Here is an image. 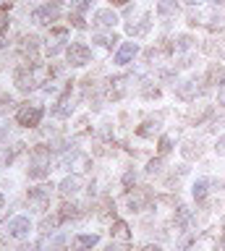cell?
I'll return each instance as SVG.
<instances>
[{
	"label": "cell",
	"mask_w": 225,
	"mask_h": 251,
	"mask_svg": "<svg viewBox=\"0 0 225 251\" xmlns=\"http://www.w3.org/2000/svg\"><path fill=\"white\" fill-rule=\"evenodd\" d=\"M71 24H74L76 29H84V26H87V24H84V16H81V13H76V11L71 13Z\"/></svg>",
	"instance_id": "obj_26"
},
{
	"label": "cell",
	"mask_w": 225,
	"mask_h": 251,
	"mask_svg": "<svg viewBox=\"0 0 225 251\" xmlns=\"http://www.w3.org/2000/svg\"><path fill=\"white\" fill-rule=\"evenodd\" d=\"M71 113H74V105H71V100H68V97H63L55 107H52V115H55V118H68Z\"/></svg>",
	"instance_id": "obj_13"
},
{
	"label": "cell",
	"mask_w": 225,
	"mask_h": 251,
	"mask_svg": "<svg viewBox=\"0 0 225 251\" xmlns=\"http://www.w3.org/2000/svg\"><path fill=\"white\" fill-rule=\"evenodd\" d=\"M97 235L95 233H79V235H74V249H79V251H89V249H95L97 246Z\"/></svg>",
	"instance_id": "obj_10"
},
{
	"label": "cell",
	"mask_w": 225,
	"mask_h": 251,
	"mask_svg": "<svg viewBox=\"0 0 225 251\" xmlns=\"http://www.w3.org/2000/svg\"><path fill=\"white\" fill-rule=\"evenodd\" d=\"M209 5H225V0H207Z\"/></svg>",
	"instance_id": "obj_30"
},
{
	"label": "cell",
	"mask_w": 225,
	"mask_h": 251,
	"mask_svg": "<svg viewBox=\"0 0 225 251\" xmlns=\"http://www.w3.org/2000/svg\"><path fill=\"white\" fill-rule=\"evenodd\" d=\"M189 220H191V209L189 207H178L175 209V217H173L175 227H186V225H189Z\"/></svg>",
	"instance_id": "obj_15"
},
{
	"label": "cell",
	"mask_w": 225,
	"mask_h": 251,
	"mask_svg": "<svg viewBox=\"0 0 225 251\" xmlns=\"http://www.w3.org/2000/svg\"><path fill=\"white\" fill-rule=\"evenodd\" d=\"M191 45H194V39L189 37V34H181V37H178V50H181V52H186V50H191Z\"/></svg>",
	"instance_id": "obj_21"
},
{
	"label": "cell",
	"mask_w": 225,
	"mask_h": 251,
	"mask_svg": "<svg viewBox=\"0 0 225 251\" xmlns=\"http://www.w3.org/2000/svg\"><path fill=\"white\" fill-rule=\"evenodd\" d=\"M58 16H60V5L58 3H45V5H40L32 13V19H34V24H40V26H50L52 21H58Z\"/></svg>",
	"instance_id": "obj_3"
},
{
	"label": "cell",
	"mask_w": 225,
	"mask_h": 251,
	"mask_svg": "<svg viewBox=\"0 0 225 251\" xmlns=\"http://www.w3.org/2000/svg\"><path fill=\"white\" fill-rule=\"evenodd\" d=\"M29 233H32V220H29L26 215H19L8 223V235L11 238H26Z\"/></svg>",
	"instance_id": "obj_5"
},
{
	"label": "cell",
	"mask_w": 225,
	"mask_h": 251,
	"mask_svg": "<svg viewBox=\"0 0 225 251\" xmlns=\"http://www.w3.org/2000/svg\"><path fill=\"white\" fill-rule=\"evenodd\" d=\"M50 176V162H34L29 168V178H45Z\"/></svg>",
	"instance_id": "obj_16"
},
{
	"label": "cell",
	"mask_w": 225,
	"mask_h": 251,
	"mask_svg": "<svg viewBox=\"0 0 225 251\" xmlns=\"http://www.w3.org/2000/svg\"><path fill=\"white\" fill-rule=\"evenodd\" d=\"M220 107H225V97H223V100H220Z\"/></svg>",
	"instance_id": "obj_33"
},
{
	"label": "cell",
	"mask_w": 225,
	"mask_h": 251,
	"mask_svg": "<svg viewBox=\"0 0 225 251\" xmlns=\"http://www.w3.org/2000/svg\"><path fill=\"white\" fill-rule=\"evenodd\" d=\"M42 113L45 110L40 105H24L16 113V121H19V126H24V128H34V126H40Z\"/></svg>",
	"instance_id": "obj_2"
},
{
	"label": "cell",
	"mask_w": 225,
	"mask_h": 251,
	"mask_svg": "<svg viewBox=\"0 0 225 251\" xmlns=\"http://www.w3.org/2000/svg\"><path fill=\"white\" fill-rule=\"evenodd\" d=\"M58 188H60V194H63L66 199L68 196H76L84 188V178L81 176H68V178H63V183H60Z\"/></svg>",
	"instance_id": "obj_9"
},
{
	"label": "cell",
	"mask_w": 225,
	"mask_h": 251,
	"mask_svg": "<svg viewBox=\"0 0 225 251\" xmlns=\"http://www.w3.org/2000/svg\"><path fill=\"white\" fill-rule=\"evenodd\" d=\"M118 24V13L113 8H100L95 13V26H102V29H113Z\"/></svg>",
	"instance_id": "obj_7"
},
{
	"label": "cell",
	"mask_w": 225,
	"mask_h": 251,
	"mask_svg": "<svg viewBox=\"0 0 225 251\" xmlns=\"http://www.w3.org/2000/svg\"><path fill=\"white\" fill-rule=\"evenodd\" d=\"M11 110H13V100L11 97H0V115L11 113Z\"/></svg>",
	"instance_id": "obj_22"
},
{
	"label": "cell",
	"mask_w": 225,
	"mask_h": 251,
	"mask_svg": "<svg viewBox=\"0 0 225 251\" xmlns=\"http://www.w3.org/2000/svg\"><path fill=\"white\" fill-rule=\"evenodd\" d=\"M50 188H52V186H37V188H29L26 201H29V204H34V207L42 212V209L50 204V194H52Z\"/></svg>",
	"instance_id": "obj_4"
},
{
	"label": "cell",
	"mask_w": 225,
	"mask_h": 251,
	"mask_svg": "<svg viewBox=\"0 0 225 251\" xmlns=\"http://www.w3.org/2000/svg\"><path fill=\"white\" fill-rule=\"evenodd\" d=\"M170 144H173V139H170V136H162V139H160V154H168V152H170Z\"/></svg>",
	"instance_id": "obj_25"
},
{
	"label": "cell",
	"mask_w": 225,
	"mask_h": 251,
	"mask_svg": "<svg viewBox=\"0 0 225 251\" xmlns=\"http://www.w3.org/2000/svg\"><path fill=\"white\" fill-rule=\"evenodd\" d=\"M144 204H147V196H144V194L128 196V207H131V212H142V209H144Z\"/></svg>",
	"instance_id": "obj_19"
},
{
	"label": "cell",
	"mask_w": 225,
	"mask_h": 251,
	"mask_svg": "<svg viewBox=\"0 0 225 251\" xmlns=\"http://www.w3.org/2000/svg\"><path fill=\"white\" fill-rule=\"evenodd\" d=\"M191 194H194V199H197V201H204L207 194H209V180L207 178H199L197 183L191 186Z\"/></svg>",
	"instance_id": "obj_12"
},
{
	"label": "cell",
	"mask_w": 225,
	"mask_h": 251,
	"mask_svg": "<svg viewBox=\"0 0 225 251\" xmlns=\"http://www.w3.org/2000/svg\"><path fill=\"white\" fill-rule=\"evenodd\" d=\"M160 165H162L160 160H152L150 165H147V173H160Z\"/></svg>",
	"instance_id": "obj_27"
},
{
	"label": "cell",
	"mask_w": 225,
	"mask_h": 251,
	"mask_svg": "<svg viewBox=\"0 0 225 251\" xmlns=\"http://www.w3.org/2000/svg\"><path fill=\"white\" fill-rule=\"evenodd\" d=\"M136 55H139V45L136 42H123L118 47V52H115V63H118V66H128Z\"/></svg>",
	"instance_id": "obj_6"
},
{
	"label": "cell",
	"mask_w": 225,
	"mask_h": 251,
	"mask_svg": "<svg viewBox=\"0 0 225 251\" xmlns=\"http://www.w3.org/2000/svg\"><path fill=\"white\" fill-rule=\"evenodd\" d=\"M215 152H217V154H225V136H220V139H217V144H215Z\"/></svg>",
	"instance_id": "obj_28"
},
{
	"label": "cell",
	"mask_w": 225,
	"mask_h": 251,
	"mask_svg": "<svg viewBox=\"0 0 225 251\" xmlns=\"http://www.w3.org/2000/svg\"><path fill=\"white\" fill-rule=\"evenodd\" d=\"M3 204H5V196H3V191H0V209H3Z\"/></svg>",
	"instance_id": "obj_31"
},
{
	"label": "cell",
	"mask_w": 225,
	"mask_h": 251,
	"mask_svg": "<svg viewBox=\"0 0 225 251\" xmlns=\"http://www.w3.org/2000/svg\"><path fill=\"white\" fill-rule=\"evenodd\" d=\"M113 233L118 235V238L126 241V238H128V225H126V223H115V230H113Z\"/></svg>",
	"instance_id": "obj_23"
},
{
	"label": "cell",
	"mask_w": 225,
	"mask_h": 251,
	"mask_svg": "<svg viewBox=\"0 0 225 251\" xmlns=\"http://www.w3.org/2000/svg\"><path fill=\"white\" fill-rule=\"evenodd\" d=\"M95 42H97L100 47H113L115 42H118V37H115V34H97Z\"/></svg>",
	"instance_id": "obj_20"
},
{
	"label": "cell",
	"mask_w": 225,
	"mask_h": 251,
	"mask_svg": "<svg viewBox=\"0 0 225 251\" xmlns=\"http://www.w3.org/2000/svg\"><path fill=\"white\" fill-rule=\"evenodd\" d=\"M68 37H71V31H68L66 26H55V29H50V39H52V42H58V45L68 42Z\"/></svg>",
	"instance_id": "obj_17"
},
{
	"label": "cell",
	"mask_w": 225,
	"mask_h": 251,
	"mask_svg": "<svg viewBox=\"0 0 225 251\" xmlns=\"http://www.w3.org/2000/svg\"><path fill=\"white\" fill-rule=\"evenodd\" d=\"M181 154L186 157V160H197V157L201 154V144H197V141H186V144L181 147Z\"/></svg>",
	"instance_id": "obj_14"
},
{
	"label": "cell",
	"mask_w": 225,
	"mask_h": 251,
	"mask_svg": "<svg viewBox=\"0 0 225 251\" xmlns=\"http://www.w3.org/2000/svg\"><path fill=\"white\" fill-rule=\"evenodd\" d=\"M186 3H189V5H197V3H199V0H186Z\"/></svg>",
	"instance_id": "obj_32"
},
{
	"label": "cell",
	"mask_w": 225,
	"mask_h": 251,
	"mask_svg": "<svg viewBox=\"0 0 225 251\" xmlns=\"http://www.w3.org/2000/svg\"><path fill=\"white\" fill-rule=\"evenodd\" d=\"M19 251H32V249H19Z\"/></svg>",
	"instance_id": "obj_34"
},
{
	"label": "cell",
	"mask_w": 225,
	"mask_h": 251,
	"mask_svg": "<svg viewBox=\"0 0 225 251\" xmlns=\"http://www.w3.org/2000/svg\"><path fill=\"white\" fill-rule=\"evenodd\" d=\"M199 81L197 78H189V81H183V84H178V89H175V97L178 100H183V102H191V100H197V94H199Z\"/></svg>",
	"instance_id": "obj_8"
},
{
	"label": "cell",
	"mask_w": 225,
	"mask_h": 251,
	"mask_svg": "<svg viewBox=\"0 0 225 251\" xmlns=\"http://www.w3.org/2000/svg\"><path fill=\"white\" fill-rule=\"evenodd\" d=\"M89 8H92V0H79V3H74L76 13H84V11H89Z\"/></svg>",
	"instance_id": "obj_24"
},
{
	"label": "cell",
	"mask_w": 225,
	"mask_h": 251,
	"mask_svg": "<svg viewBox=\"0 0 225 251\" xmlns=\"http://www.w3.org/2000/svg\"><path fill=\"white\" fill-rule=\"evenodd\" d=\"M160 123H162V115H157V118H150V121H147L142 128H139V136H154V133L160 131Z\"/></svg>",
	"instance_id": "obj_11"
},
{
	"label": "cell",
	"mask_w": 225,
	"mask_h": 251,
	"mask_svg": "<svg viewBox=\"0 0 225 251\" xmlns=\"http://www.w3.org/2000/svg\"><path fill=\"white\" fill-rule=\"evenodd\" d=\"M105 251H126V246H118V243H113V246H107Z\"/></svg>",
	"instance_id": "obj_29"
},
{
	"label": "cell",
	"mask_w": 225,
	"mask_h": 251,
	"mask_svg": "<svg viewBox=\"0 0 225 251\" xmlns=\"http://www.w3.org/2000/svg\"><path fill=\"white\" fill-rule=\"evenodd\" d=\"M66 58H68L71 66L81 68V66H87V63L92 60V50L84 42H71V45L66 47Z\"/></svg>",
	"instance_id": "obj_1"
},
{
	"label": "cell",
	"mask_w": 225,
	"mask_h": 251,
	"mask_svg": "<svg viewBox=\"0 0 225 251\" xmlns=\"http://www.w3.org/2000/svg\"><path fill=\"white\" fill-rule=\"evenodd\" d=\"M175 11H178L175 0H160V3H157V13L160 16H173Z\"/></svg>",
	"instance_id": "obj_18"
}]
</instances>
